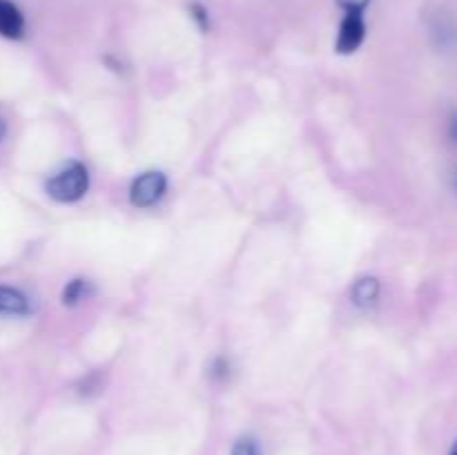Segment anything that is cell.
Wrapping results in <instances>:
<instances>
[{
  "label": "cell",
  "instance_id": "obj_4",
  "mask_svg": "<svg viewBox=\"0 0 457 455\" xmlns=\"http://www.w3.org/2000/svg\"><path fill=\"white\" fill-rule=\"evenodd\" d=\"M0 36L9 40L25 36V16L12 0H0Z\"/></svg>",
  "mask_w": 457,
  "mask_h": 455
},
{
  "label": "cell",
  "instance_id": "obj_8",
  "mask_svg": "<svg viewBox=\"0 0 457 455\" xmlns=\"http://www.w3.org/2000/svg\"><path fill=\"white\" fill-rule=\"evenodd\" d=\"M230 455H263L262 453V446L257 444L254 437H239L232 446V453Z\"/></svg>",
  "mask_w": 457,
  "mask_h": 455
},
{
  "label": "cell",
  "instance_id": "obj_12",
  "mask_svg": "<svg viewBox=\"0 0 457 455\" xmlns=\"http://www.w3.org/2000/svg\"><path fill=\"white\" fill-rule=\"evenodd\" d=\"M449 136L453 138V141L457 143V112L453 116H451V123H449Z\"/></svg>",
  "mask_w": 457,
  "mask_h": 455
},
{
  "label": "cell",
  "instance_id": "obj_7",
  "mask_svg": "<svg viewBox=\"0 0 457 455\" xmlns=\"http://www.w3.org/2000/svg\"><path fill=\"white\" fill-rule=\"evenodd\" d=\"M92 294V284L87 279H71L70 284L62 288V303L65 306H76L83 299H87Z\"/></svg>",
  "mask_w": 457,
  "mask_h": 455
},
{
  "label": "cell",
  "instance_id": "obj_5",
  "mask_svg": "<svg viewBox=\"0 0 457 455\" xmlns=\"http://www.w3.org/2000/svg\"><path fill=\"white\" fill-rule=\"evenodd\" d=\"M31 303L22 290L0 285V315H29Z\"/></svg>",
  "mask_w": 457,
  "mask_h": 455
},
{
  "label": "cell",
  "instance_id": "obj_1",
  "mask_svg": "<svg viewBox=\"0 0 457 455\" xmlns=\"http://www.w3.org/2000/svg\"><path fill=\"white\" fill-rule=\"evenodd\" d=\"M89 187V172L83 163L71 161L62 170H58L52 178L47 181L45 190L58 203H74V201L83 199L85 192Z\"/></svg>",
  "mask_w": 457,
  "mask_h": 455
},
{
  "label": "cell",
  "instance_id": "obj_2",
  "mask_svg": "<svg viewBox=\"0 0 457 455\" xmlns=\"http://www.w3.org/2000/svg\"><path fill=\"white\" fill-rule=\"evenodd\" d=\"M168 192V177L159 170H150V172L138 174L129 186V201L134 208H152L159 203Z\"/></svg>",
  "mask_w": 457,
  "mask_h": 455
},
{
  "label": "cell",
  "instance_id": "obj_6",
  "mask_svg": "<svg viewBox=\"0 0 457 455\" xmlns=\"http://www.w3.org/2000/svg\"><path fill=\"white\" fill-rule=\"evenodd\" d=\"M351 299L361 310L373 308L379 299V281L375 277H361V279H357L355 285L351 288Z\"/></svg>",
  "mask_w": 457,
  "mask_h": 455
},
{
  "label": "cell",
  "instance_id": "obj_9",
  "mask_svg": "<svg viewBox=\"0 0 457 455\" xmlns=\"http://www.w3.org/2000/svg\"><path fill=\"white\" fill-rule=\"evenodd\" d=\"M190 13H192V18H195V21L199 22L201 29H208V27H210V16H208V12H205L204 4H201V3H192L190 4Z\"/></svg>",
  "mask_w": 457,
  "mask_h": 455
},
{
  "label": "cell",
  "instance_id": "obj_13",
  "mask_svg": "<svg viewBox=\"0 0 457 455\" xmlns=\"http://www.w3.org/2000/svg\"><path fill=\"white\" fill-rule=\"evenodd\" d=\"M449 455H457V442H455V446H453V449H451V453Z\"/></svg>",
  "mask_w": 457,
  "mask_h": 455
},
{
  "label": "cell",
  "instance_id": "obj_10",
  "mask_svg": "<svg viewBox=\"0 0 457 455\" xmlns=\"http://www.w3.org/2000/svg\"><path fill=\"white\" fill-rule=\"evenodd\" d=\"M228 375H230V361H228L226 357H217V360L212 361V377L228 379Z\"/></svg>",
  "mask_w": 457,
  "mask_h": 455
},
{
  "label": "cell",
  "instance_id": "obj_11",
  "mask_svg": "<svg viewBox=\"0 0 457 455\" xmlns=\"http://www.w3.org/2000/svg\"><path fill=\"white\" fill-rule=\"evenodd\" d=\"M337 4L344 12H364L370 4V0H337Z\"/></svg>",
  "mask_w": 457,
  "mask_h": 455
},
{
  "label": "cell",
  "instance_id": "obj_3",
  "mask_svg": "<svg viewBox=\"0 0 457 455\" xmlns=\"http://www.w3.org/2000/svg\"><path fill=\"white\" fill-rule=\"evenodd\" d=\"M366 38V21L364 12H346L339 25L337 40H335V49L339 54H353L361 47Z\"/></svg>",
  "mask_w": 457,
  "mask_h": 455
}]
</instances>
